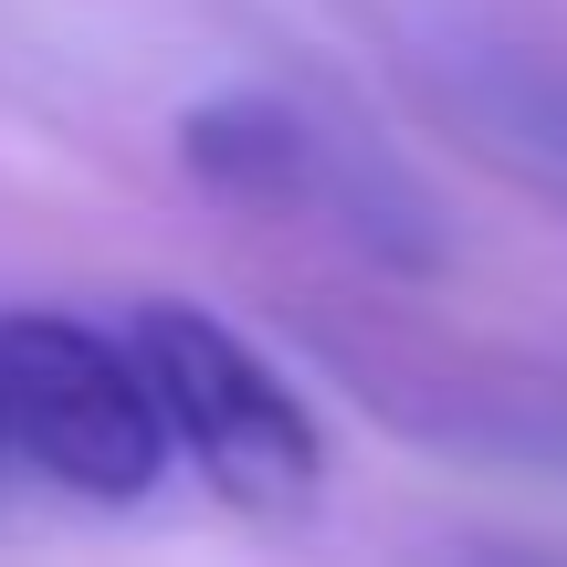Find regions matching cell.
Instances as JSON below:
<instances>
[{
	"label": "cell",
	"instance_id": "5b68a950",
	"mask_svg": "<svg viewBox=\"0 0 567 567\" xmlns=\"http://www.w3.org/2000/svg\"><path fill=\"white\" fill-rule=\"evenodd\" d=\"M505 442H515V452H547V463H567V421H515Z\"/></svg>",
	"mask_w": 567,
	"mask_h": 567
},
{
	"label": "cell",
	"instance_id": "277c9868",
	"mask_svg": "<svg viewBox=\"0 0 567 567\" xmlns=\"http://www.w3.org/2000/svg\"><path fill=\"white\" fill-rule=\"evenodd\" d=\"M410 95L431 105V126L473 147L484 168H505L526 200H547L567 221V32L515 0H410L389 21Z\"/></svg>",
	"mask_w": 567,
	"mask_h": 567
},
{
	"label": "cell",
	"instance_id": "6da1fadb",
	"mask_svg": "<svg viewBox=\"0 0 567 567\" xmlns=\"http://www.w3.org/2000/svg\"><path fill=\"white\" fill-rule=\"evenodd\" d=\"M179 168L231 210H295V221H326L337 243H358L368 264L421 274L442 252L431 231V200L379 158L368 137L326 126L316 105L274 95V84H231V95H200L179 116Z\"/></svg>",
	"mask_w": 567,
	"mask_h": 567
},
{
	"label": "cell",
	"instance_id": "7a4b0ae2",
	"mask_svg": "<svg viewBox=\"0 0 567 567\" xmlns=\"http://www.w3.org/2000/svg\"><path fill=\"white\" fill-rule=\"evenodd\" d=\"M126 347H137V368H147V400H158V421H168V452H189V463L210 473V494H231V505H252V515H305L326 494L316 410H305L295 389H284V368L252 337H231L210 305H179V295L137 305Z\"/></svg>",
	"mask_w": 567,
	"mask_h": 567
},
{
	"label": "cell",
	"instance_id": "3957f363",
	"mask_svg": "<svg viewBox=\"0 0 567 567\" xmlns=\"http://www.w3.org/2000/svg\"><path fill=\"white\" fill-rule=\"evenodd\" d=\"M0 452L84 505H147L168 473V421L126 337L84 316H0Z\"/></svg>",
	"mask_w": 567,
	"mask_h": 567
}]
</instances>
